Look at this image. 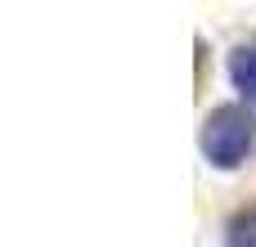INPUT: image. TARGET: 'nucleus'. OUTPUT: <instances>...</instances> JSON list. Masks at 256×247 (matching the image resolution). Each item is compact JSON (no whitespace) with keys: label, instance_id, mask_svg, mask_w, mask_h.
<instances>
[{"label":"nucleus","instance_id":"7ed1b4c3","mask_svg":"<svg viewBox=\"0 0 256 247\" xmlns=\"http://www.w3.org/2000/svg\"><path fill=\"white\" fill-rule=\"evenodd\" d=\"M225 247H256V202L238 207L230 220H225V234H220Z\"/></svg>","mask_w":256,"mask_h":247},{"label":"nucleus","instance_id":"f03ea898","mask_svg":"<svg viewBox=\"0 0 256 247\" xmlns=\"http://www.w3.org/2000/svg\"><path fill=\"white\" fill-rule=\"evenodd\" d=\"M225 72H230V86L243 94V104H248V108H256V36L238 40V45L230 50Z\"/></svg>","mask_w":256,"mask_h":247},{"label":"nucleus","instance_id":"f257e3e1","mask_svg":"<svg viewBox=\"0 0 256 247\" xmlns=\"http://www.w3.org/2000/svg\"><path fill=\"white\" fill-rule=\"evenodd\" d=\"M198 148L212 171H238L256 153V108L238 104H216L202 126H198Z\"/></svg>","mask_w":256,"mask_h":247}]
</instances>
